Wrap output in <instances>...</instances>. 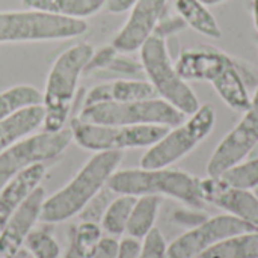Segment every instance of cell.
Wrapping results in <instances>:
<instances>
[{
    "label": "cell",
    "mask_w": 258,
    "mask_h": 258,
    "mask_svg": "<svg viewBox=\"0 0 258 258\" xmlns=\"http://www.w3.org/2000/svg\"><path fill=\"white\" fill-rule=\"evenodd\" d=\"M122 162V151H100L79 169V172L51 197H45L41 222L59 224L79 216L86 204L106 186Z\"/></svg>",
    "instance_id": "6da1fadb"
},
{
    "label": "cell",
    "mask_w": 258,
    "mask_h": 258,
    "mask_svg": "<svg viewBox=\"0 0 258 258\" xmlns=\"http://www.w3.org/2000/svg\"><path fill=\"white\" fill-rule=\"evenodd\" d=\"M94 50L95 48L89 42H76L62 51L53 62L42 91V130L59 132L65 128L71 115L79 80L85 73V67Z\"/></svg>",
    "instance_id": "7a4b0ae2"
},
{
    "label": "cell",
    "mask_w": 258,
    "mask_h": 258,
    "mask_svg": "<svg viewBox=\"0 0 258 258\" xmlns=\"http://www.w3.org/2000/svg\"><path fill=\"white\" fill-rule=\"evenodd\" d=\"M107 187L115 195L168 197L192 209H201L206 204L200 192V178L172 166L116 171L109 178Z\"/></svg>",
    "instance_id": "3957f363"
},
{
    "label": "cell",
    "mask_w": 258,
    "mask_h": 258,
    "mask_svg": "<svg viewBox=\"0 0 258 258\" xmlns=\"http://www.w3.org/2000/svg\"><path fill=\"white\" fill-rule=\"evenodd\" d=\"M166 41L168 39L153 33L139 48L141 65L147 80L156 89L157 97L187 116L192 115L201 103L189 82L178 74Z\"/></svg>",
    "instance_id": "277c9868"
},
{
    "label": "cell",
    "mask_w": 258,
    "mask_h": 258,
    "mask_svg": "<svg viewBox=\"0 0 258 258\" xmlns=\"http://www.w3.org/2000/svg\"><path fill=\"white\" fill-rule=\"evenodd\" d=\"M215 124L216 112L213 104H201L180 124L169 127L168 132L145 151L141 159V168L157 169L172 166L203 144L213 132Z\"/></svg>",
    "instance_id": "5b68a950"
},
{
    "label": "cell",
    "mask_w": 258,
    "mask_h": 258,
    "mask_svg": "<svg viewBox=\"0 0 258 258\" xmlns=\"http://www.w3.org/2000/svg\"><path fill=\"white\" fill-rule=\"evenodd\" d=\"M88 30L85 20L54 15L38 9L0 12V44L70 39Z\"/></svg>",
    "instance_id": "8992f818"
},
{
    "label": "cell",
    "mask_w": 258,
    "mask_h": 258,
    "mask_svg": "<svg viewBox=\"0 0 258 258\" xmlns=\"http://www.w3.org/2000/svg\"><path fill=\"white\" fill-rule=\"evenodd\" d=\"M80 121L103 125H165L174 127L180 124L186 115L162 98L124 101V103H100L83 106Z\"/></svg>",
    "instance_id": "52a82bcc"
},
{
    "label": "cell",
    "mask_w": 258,
    "mask_h": 258,
    "mask_svg": "<svg viewBox=\"0 0 258 258\" xmlns=\"http://www.w3.org/2000/svg\"><path fill=\"white\" fill-rule=\"evenodd\" d=\"M169 127L165 125H103L74 118L71 121L73 141L89 151H124L150 148Z\"/></svg>",
    "instance_id": "ba28073f"
},
{
    "label": "cell",
    "mask_w": 258,
    "mask_h": 258,
    "mask_svg": "<svg viewBox=\"0 0 258 258\" xmlns=\"http://www.w3.org/2000/svg\"><path fill=\"white\" fill-rule=\"evenodd\" d=\"M73 142L71 128L39 132L26 136L0 153V189L18 172L59 157Z\"/></svg>",
    "instance_id": "9c48e42d"
},
{
    "label": "cell",
    "mask_w": 258,
    "mask_h": 258,
    "mask_svg": "<svg viewBox=\"0 0 258 258\" xmlns=\"http://www.w3.org/2000/svg\"><path fill=\"white\" fill-rule=\"evenodd\" d=\"M258 145V83L251 106L240 121L218 144L207 163L209 177H219L228 168L245 160Z\"/></svg>",
    "instance_id": "30bf717a"
},
{
    "label": "cell",
    "mask_w": 258,
    "mask_h": 258,
    "mask_svg": "<svg viewBox=\"0 0 258 258\" xmlns=\"http://www.w3.org/2000/svg\"><path fill=\"white\" fill-rule=\"evenodd\" d=\"M252 230L255 228L228 213L207 218L171 242L166 246L165 258H195L227 237Z\"/></svg>",
    "instance_id": "8fae6325"
},
{
    "label": "cell",
    "mask_w": 258,
    "mask_h": 258,
    "mask_svg": "<svg viewBox=\"0 0 258 258\" xmlns=\"http://www.w3.org/2000/svg\"><path fill=\"white\" fill-rule=\"evenodd\" d=\"M168 0H135L128 9V18L115 35L112 45L119 53H132L154 33L160 18L166 12Z\"/></svg>",
    "instance_id": "7c38bea8"
},
{
    "label": "cell",
    "mask_w": 258,
    "mask_h": 258,
    "mask_svg": "<svg viewBox=\"0 0 258 258\" xmlns=\"http://www.w3.org/2000/svg\"><path fill=\"white\" fill-rule=\"evenodd\" d=\"M200 192L204 203L222 209L258 230V197L254 190L234 189L219 177H207L200 178Z\"/></svg>",
    "instance_id": "4fadbf2b"
},
{
    "label": "cell",
    "mask_w": 258,
    "mask_h": 258,
    "mask_svg": "<svg viewBox=\"0 0 258 258\" xmlns=\"http://www.w3.org/2000/svg\"><path fill=\"white\" fill-rule=\"evenodd\" d=\"M44 200L45 190L39 186L8 219L0 231V258H15L23 251L29 233L41 219Z\"/></svg>",
    "instance_id": "5bb4252c"
},
{
    "label": "cell",
    "mask_w": 258,
    "mask_h": 258,
    "mask_svg": "<svg viewBox=\"0 0 258 258\" xmlns=\"http://www.w3.org/2000/svg\"><path fill=\"white\" fill-rule=\"evenodd\" d=\"M234 62L225 51L210 47L197 45L181 50L175 63L178 74L186 82H213L227 67Z\"/></svg>",
    "instance_id": "9a60e30c"
},
{
    "label": "cell",
    "mask_w": 258,
    "mask_h": 258,
    "mask_svg": "<svg viewBox=\"0 0 258 258\" xmlns=\"http://www.w3.org/2000/svg\"><path fill=\"white\" fill-rule=\"evenodd\" d=\"M47 168L44 163L30 166L12 177L0 189V231L8 219L23 206V203L41 186Z\"/></svg>",
    "instance_id": "2e32d148"
},
{
    "label": "cell",
    "mask_w": 258,
    "mask_h": 258,
    "mask_svg": "<svg viewBox=\"0 0 258 258\" xmlns=\"http://www.w3.org/2000/svg\"><path fill=\"white\" fill-rule=\"evenodd\" d=\"M159 98L156 89L144 79H116L107 83L97 85L89 89L85 98V106L100 103H124Z\"/></svg>",
    "instance_id": "e0dca14e"
},
{
    "label": "cell",
    "mask_w": 258,
    "mask_h": 258,
    "mask_svg": "<svg viewBox=\"0 0 258 258\" xmlns=\"http://www.w3.org/2000/svg\"><path fill=\"white\" fill-rule=\"evenodd\" d=\"M44 124L42 104L26 107L0 121V153L35 133Z\"/></svg>",
    "instance_id": "ac0fdd59"
},
{
    "label": "cell",
    "mask_w": 258,
    "mask_h": 258,
    "mask_svg": "<svg viewBox=\"0 0 258 258\" xmlns=\"http://www.w3.org/2000/svg\"><path fill=\"white\" fill-rule=\"evenodd\" d=\"M219 98L233 110L245 112L252 101V95L249 94L248 85L245 82L243 73L240 71L237 62L234 60L230 67H227L213 82H212Z\"/></svg>",
    "instance_id": "d6986e66"
},
{
    "label": "cell",
    "mask_w": 258,
    "mask_h": 258,
    "mask_svg": "<svg viewBox=\"0 0 258 258\" xmlns=\"http://www.w3.org/2000/svg\"><path fill=\"white\" fill-rule=\"evenodd\" d=\"M175 14L195 32L212 38L219 39L222 36V29L203 0H175L174 2Z\"/></svg>",
    "instance_id": "ffe728a7"
},
{
    "label": "cell",
    "mask_w": 258,
    "mask_h": 258,
    "mask_svg": "<svg viewBox=\"0 0 258 258\" xmlns=\"http://www.w3.org/2000/svg\"><path fill=\"white\" fill-rule=\"evenodd\" d=\"M107 0H21L24 8L50 12L60 17L85 20L106 6Z\"/></svg>",
    "instance_id": "44dd1931"
},
{
    "label": "cell",
    "mask_w": 258,
    "mask_h": 258,
    "mask_svg": "<svg viewBox=\"0 0 258 258\" xmlns=\"http://www.w3.org/2000/svg\"><path fill=\"white\" fill-rule=\"evenodd\" d=\"M162 198L154 195L138 197L133 206L125 234L139 240H144L153 228H156V221L160 212Z\"/></svg>",
    "instance_id": "7402d4cb"
},
{
    "label": "cell",
    "mask_w": 258,
    "mask_h": 258,
    "mask_svg": "<svg viewBox=\"0 0 258 258\" xmlns=\"http://www.w3.org/2000/svg\"><path fill=\"white\" fill-rule=\"evenodd\" d=\"M195 258H258V230L227 237Z\"/></svg>",
    "instance_id": "603a6c76"
},
{
    "label": "cell",
    "mask_w": 258,
    "mask_h": 258,
    "mask_svg": "<svg viewBox=\"0 0 258 258\" xmlns=\"http://www.w3.org/2000/svg\"><path fill=\"white\" fill-rule=\"evenodd\" d=\"M42 104V92L32 85H15L0 92V121L30 106Z\"/></svg>",
    "instance_id": "cb8c5ba5"
},
{
    "label": "cell",
    "mask_w": 258,
    "mask_h": 258,
    "mask_svg": "<svg viewBox=\"0 0 258 258\" xmlns=\"http://www.w3.org/2000/svg\"><path fill=\"white\" fill-rule=\"evenodd\" d=\"M136 203V197L132 195H116L109 203L100 225L103 231H106L112 237L122 236L127 230V224Z\"/></svg>",
    "instance_id": "d4e9b609"
},
{
    "label": "cell",
    "mask_w": 258,
    "mask_h": 258,
    "mask_svg": "<svg viewBox=\"0 0 258 258\" xmlns=\"http://www.w3.org/2000/svg\"><path fill=\"white\" fill-rule=\"evenodd\" d=\"M219 178L230 187L255 190L258 187V157L251 160H242L240 163L224 171Z\"/></svg>",
    "instance_id": "484cf974"
},
{
    "label": "cell",
    "mask_w": 258,
    "mask_h": 258,
    "mask_svg": "<svg viewBox=\"0 0 258 258\" xmlns=\"http://www.w3.org/2000/svg\"><path fill=\"white\" fill-rule=\"evenodd\" d=\"M103 237L104 236L101 225L98 222L91 221H80V224L71 228L70 233V240L85 258L92 257Z\"/></svg>",
    "instance_id": "4316f807"
},
{
    "label": "cell",
    "mask_w": 258,
    "mask_h": 258,
    "mask_svg": "<svg viewBox=\"0 0 258 258\" xmlns=\"http://www.w3.org/2000/svg\"><path fill=\"white\" fill-rule=\"evenodd\" d=\"M24 246L27 254L33 258H59L60 255V246L57 240L45 228L32 230L24 242Z\"/></svg>",
    "instance_id": "83f0119b"
},
{
    "label": "cell",
    "mask_w": 258,
    "mask_h": 258,
    "mask_svg": "<svg viewBox=\"0 0 258 258\" xmlns=\"http://www.w3.org/2000/svg\"><path fill=\"white\" fill-rule=\"evenodd\" d=\"M113 192L106 186L101 192H98L88 204L86 207L80 212V221H91V222H98L101 221L109 203L113 198Z\"/></svg>",
    "instance_id": "f1b7e54d"
},
{
    "label": "cell",
    "mask_w": 258,
    "mask_h": 258,
    "mask_svg": "<svg viewBox=\"0 0 258 258\" xmlns=\"http://www.w3.org/2000/svg\"><path fill=\"white\" fill-rule=\"evenodd\" d=\"M118 53L119 51L112 44H107V45L100 47L98 50H94L92 56L89 57V60H88V63L85 67L83 74H92V73H97V71H106Z\"/></svg>",
    "instance_id": "f546056e"
},
{
    "label": "cell",
    "mask_w": 258,
    "mask_h": 258,
    "mask_svg": "<svg viewBox=\"0 0 258 258\" xmlns=\"http://www.w3.org/2000/svg\"><path fill=\"white\" fill-rule=\"evenodd\" d=\"M166 246L168 243L160 230L153 228L142 242V251L139 258H165Z\"/></svg>",
    "instance_id": "4dcf8cb0"
},
{
    "label": "cell",
    "mask_w": 258,
    "mask_h": 258,
    "mask_svg": "<svg viewBox=\"0 0 258 258\" xmlns=\"http://www.w3.org/2000/svg\"><path fill=\"white\" fill-rule=\"evenodd\" d=\"M106 71L121 74V76H124V79H138V76L144 74L141 62H136L127 56L119 54V53L115 56V59L112 60V63L109 65V68Z\"/></svg>",
    "instance_id": "1f68e13d"
},
{
    "label": "cell",
    "mask_w": 258,
    "mask_h": 258,
    "mask_svg": "<svg viewBox=\"0 0 258 258\" xmlns=\"http://www.w3.org/2000/svg\"><path fill=\"white\" fill-rule=\"evenodd\" d=\"M184 29H186V23L177 14H168V12H165L163 17L160 18V21H159L154 33L159 35V36H162V38H165V39H168V38L177 35L178 32H181Z\"/></svg>",
    "instance_id": "d6a6232c"
},
{
    "label": "cell",
    "mask_w": 258,
    "mask_h": 258,
    "mask_svg": "<svg viewBox=\"0 0 258 258\" xmlns=\"http://www.w3.org/2000/svg\"><path fill=\"white\" fill-rule=\"evenodd\" d=\"M209 216L201 212V209H192V207H187V209H180V210H175L172 213V221L177 224V225H181V227H186L187 230L189 228H194L197 225H200L201 222H204Z\"/></svg>",
    "instance_id": "836d02e7"
},
{
    "label": "cell",
    "mask_w": 258,
    "mask_h": 258,
    "mask_svg": "<svg viewBox=\"0 0 258 258\" xmlns=\"http://www.w3.org/2000/svg\"><path fill=\"white\" fill-rule=\"evenodd\" d=\"M142 251V242L135 237H124L121 242H118L116 258H139Z\"/></svg>",
    "instance_id": "e575fe53"
},
{
    "label": "cell",
    "mask_w": 258,
    "mask_h": 258,
    "mask_svg": "<svg viewBox=\"0 0 258 258\" xmlns=\"http://www.w3.org/2000/svg\"><path fill=\"white\" fill-rule=\"evenodd\" d=\"M118 240L112 236L103 237L91 258H116Z\"/></svg>",
    "instance_id": "d590c367"
},
{
    "label": "cell",
    "mask_w": 258,
    "mask_h": 258,
    "mask_svg": "<svg viewBox=\"0 0 258 258\" xmlns=\"http://www.w3.org/2000/svg\"><path fill=\"white\" fill-rule=\"evenodd\" d=\"M135 0H107L106 2V9L112 14H122L132 8Z\"/></svg>",
    "instance_id": "8d00e7d4"
},
{
    "label": "cell",
    "mask_w": 258,
    "mask_h": 258,
    "mask_svg": "<svg viewBox=\"0 0 258 258\" xmlns=\"http://www.w3.org/2000/svg\"><path fill=\"white\" fill-rule=\"evenodd\" d=\"M63 258H85L77 249H76V246H74V243L70 240V243H68V249H67V252L63 254Z\"/></svg>",
    "instance_id": "74e56055"
},
{
    "label": "cell",
    "mask_w": 258,
    "mask_h": 258,
    "mask_svg": "<svg viewBox=\"0 0 258 258\" xmlns=\"http://www.w3.org/2000/svg\"><path fill=\"white\" fill-rule=\"evenodd\" d=\"M252 18H254V27L258 33V0H252Z\"/></svg>",
    "instance_id": "f35d334b"
},
{
    "label": "cell",
    "mask_w": 258,
    "mask_h": 258,
    "mask_svg": "<svg viewBox=\"0 0 258 258\" xmlns=\"http://www.w3.org/2000/svg\"><path fill=\"white\" fill-rule=\"evenodd\" d=\"M207 6H216V5H221V3H224V2H227V0H203Z\"/></svg>",
    "instance_id": "ab89813d"
},
{
    "label": "cell",
    "mask_w": 258,
    "mask_h": 258,
    "mask_svg": "<svg viewBox=\"0 0 258 258\" xmlns=\"http://www.w3.org/2000/svg\"><path fill=\"white\" fill-rule=\"evenodd\" d=\"M15 258H24V251H21V252H20V254H18Z\"/></svg>",
    "instance_id": "60d3db41"
},
{
    "label": "cell",
    "mask_w": 258,
    "mask_h": 258,
    "mask_svg": "<svg viewBox=\"0 0 258 258\" xmlns=\"http://www.w3.org/2000/svg\"><path fill=\"white\" fill-rule=\"evenodd\" d=\"M24 258H33L30 254H27V252H24Z\"/></svg>",
    "instance_id": "b9f144b4"
}]
</instances>
